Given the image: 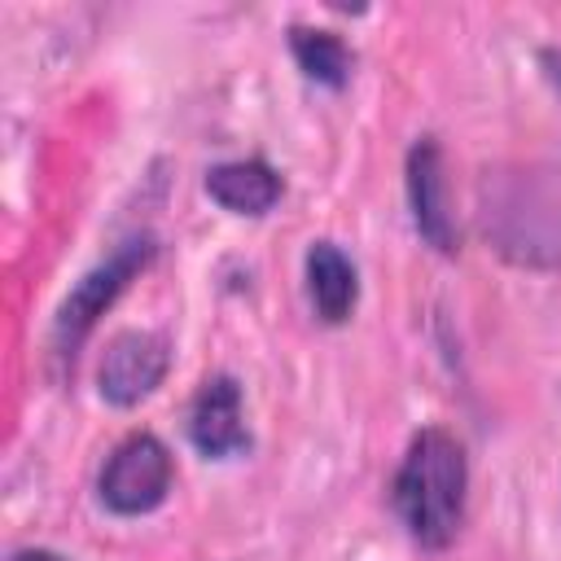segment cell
<instances>
[{"mask_svg":"<svg viewBox=\"0 0 561 561\" xmlns=\"http://www.w3.org/2000/svg\"><path fill=\"white\" fill-rule=\"evenodd\" d=\"M465 495H469V460L460 438L447 434L443 425H425L421 434H412L403 465L390 482V500L403 530L421 548L443 552L465 526Z\"/></svg>","mask_w":561,"mask_h":561,"instance_id":"cell-1","label":"cell"},{"mask_svg":"<svg viewBox=\"0 0 561 561\" xmlns=\"http://www.w3.org/2000/svg\"><path fill=\"white\" fill-rule=\"evenodd\" d=\"M482 228L500 254L530 267H561V167H522L486 180Z\"/></svg>","mask_w":561,"mask_h":561,"instance_id":"cell-2","label":"cell"},{"mask_svg":"<svg viewBox=\"0 0 561 561\" xmlns=\"http://www.w3.org/2000/svg\"><path fill=\"white\" fill-rule=\"evenodd\" d=\"M171 482H175V465H171L167 443L140 430V434H127L110 451L96 478V495L118 517H145L171 495Z\"/></svg>","mask_w":561,"mask_h":561,"instance_id":"cell-3","label":"cell"},{"mask_svg":"<svg viewBox=\"0 0 561 561\" xmlns=\"http://www.w3.org/2000/svg\"><path fill=\"white\" fill-rule=\"evenodd\" d=\"M153 241L149 237H136V241H127V245H118L101 267H92L70 294H66V302H61V311H57V320H53V351H57V359H75V351L83 346V337L92 333V324L105 316V307L131 285V276L153 259Z\"/></svg>","mask_w":561,"mask_h":561,"instance_id":"cell-4","label":"cell"},{"mask_svg":"<svg viewBox=\"0 0 561 561\" xmlns=\"http://www.w3.org/2000/svg\"><path fill=\"white\" fill-rule=\"evenodd\" d=\"M171 368V351L158 333H145V329H127L118 333L105 355H101V373H96V386H101V399L114 403V408H136L140 399H149L162 377Z\"/></svg>","mask_w":561,"mask_h":561,"instance_id":"cell-5","label":"cell"},{"mask_svg":"<svg viewBox=\"0 0 561 561\" xmlns=\"http://www.w3.org/2000/svg\"><path fill=\"white\" fill-rule=\"evenodd\" d=\"M408 206H412V224L425 245H434L438 254L460 250L451 193H447V167H443V149L434 136H416V145L408 149Z\"/></svg>","mask_w":561,"mask_h":561,"instance_id":"cell-6","label":"cell"},{"mask_svg":"<svg viewBox=\"0 0 561 561\" xmlns=\"http://www.w3.org/2000/svg\"><path fill=\"white\" fill-rule=\"evenodd\" d=\"M188 438L206 460H228V456H241L250 447L237 377L215 373L202 381V390L188 408Z\"/></svg>","mask_w":561,"mask_h":561,"instance_id":"cell-7","label":"cell"},{"mask_svg":"<svg viewBox=\"0 0 561 561\" xmlns=\"http://www.w3.org/2000/svg\"><path fill=\"white\" fill-rule=\"evenodd\" d=\"M206 193L232 215H267L280 202L285 184L263 158H237L206 171Z\"/></svg>","mask_w":561,"mask_h":561,"instance_id":"cell-8","label":"cell"},{"mask_svg":"<svg viewBox=\"0 0 561 561\" xmlns=\"http://www.w3.org/2000/svg\"><path fill=\"white\" fill-rule=\"evenodd\" d=\"M307 294L324 324H342L355 311L359 276H355V263L333 241H316L307 250Z\"/></svg>","mask_w":561,"mask_h":561,"instance_id":"cell-9","label":"cell"},{"mask_svg":"<svg viewBox=\"0 0 561 561\" xmlns=\"http://www.w3.org/2000/svg\"><path fill=\"white\" fill-rule=\"evenodd\" d=\"M289 53L298 61V70L324 88H346L351 83V66L355 53L342 44L337 31H320V26H289Z\"/></svg>","mask_w":561,"mask_h":561,"instance_id":"cell-10","label":"cell"},{"mask_svg":"<svg viewBox=\"0 0 561 561\" xmlns=\"http://www.w3.org/2000/svg\"><path fill=\"white\" fill-rule=\"evenodd\" d=\"M13 561H66V557L53 548H22V552H13Z\"/></svg>","mask_w":561,"mask_h":561,"instance_id":"cell-11","label":"cell"}]
</instances>
